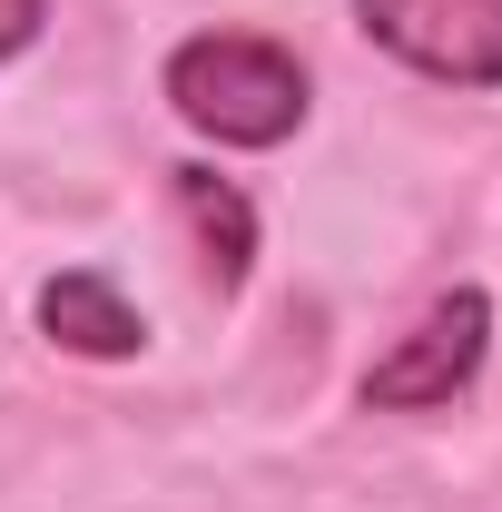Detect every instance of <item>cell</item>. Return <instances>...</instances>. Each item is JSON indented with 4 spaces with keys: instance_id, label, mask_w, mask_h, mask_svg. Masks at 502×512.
I'll return each instance as SVG.
<instances>
[{
    "instance_id": "cell-4",
    "label": "cell",
    "mask_w": 502,
    "mask_h": 512,
    "mask_svg": "<svg viewBox=\"0 0 502 512\" xmlns=\"http://www.w3.org/2000/svg\"><path fill=\"white\" fill-rule=\"evenodd\" d=\"M168 188H178V217H188L197 237V266H207V286L217 296H237L256 266V207L237 178H217V168H168Z\"/></svg>"
},
{
    "instance_id": "cell-6",
    "label": "cell",
    "mask_w": 502,
    "mask_h": 512,
    "mask_svg": "<svg viewBox=\"0 0 502 512\" xmlns=\"http://www.w3.org/2000/svg\"><path fill=\"white\" fill-rule=\"evenodd\" d=\"M40 20H50V0H0V60H20L40 40Z\"/></svg>"
},
{
    "instance_id": "cell-2",
    "label": "cell",
    "mask_w": 502,
    "mask_h": 512,
    "mask_svg": "<svg viewBox=\"0 0 502 512\" xmlns=\"http://www.w3.org/2000/svg\"><path fill=\"white\" fill-rule=\"evenodd\" d=\"M483 355H493V296L453 286V296H434L414 316V335H394V355L365 365V404L375 414H434L483 375Z\"/></svg>"
},
{
    "instance_id": "cell-1",
    "label": "cell",
    "mask_w": 502,
    "mask_h": 512,
    "mask_svg": "<svg viewBox=\"0 0 502 512\" xmlns=\"http://www.w3.org/2000/svg\"><path fill=\"white\" fill-rule=\"evenodd\" d=\"M168 109L217 148H286L306 128V60L266 30H197L158 69Z\"/></svg>"
},
{
    "instance_id": "cell-5",
    "label": "cell",
    "mask_w": 502,
    "mask_h": 512,
    "mask_svg": "<svg viewBox=\"0 0 502 512\" xmlns=\"http://www.w3.org/2000/svg\"><path fill=\"white\" fill-rule=\"evenodd\" d=\"M40 325H50V345H69V355H99V365H119V355H138V345H148L138 306H128L99 266H69V276H50V286H40Z\"/></svg>"
},
{
    "instance_id": "cell-3",
    "label": "cell",
    "mask_w": 502,
    "mask_h": 512,
    "mask_svg": "<svg viewBox=\"0 0 502 512\" xmlns=\"http://www.w3.org/2000/svg\"><path fill=\"white\" fill-rule=\"evenodd\" d=\"M355 30L443 89H502V0H355Z\"/></svg>"
}]
</instances>
